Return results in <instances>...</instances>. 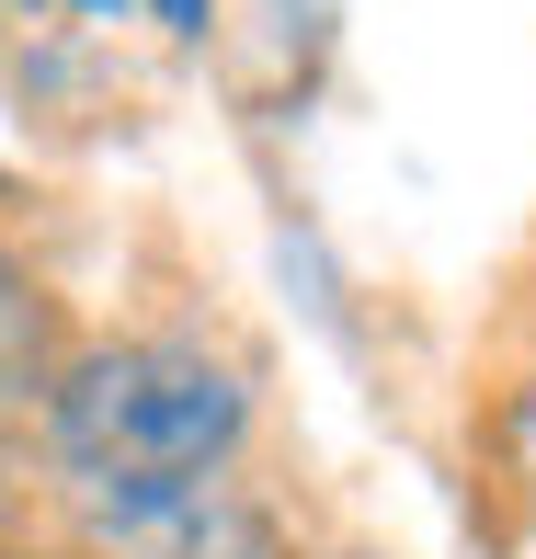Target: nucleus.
<instances>
[{"mask_svg":"<svg viewBox=\"0 0 536 559\" xmlns=\"http://www.w3.org/2000/svg\"><path fill=\"white\" fill-rule=\"evenodd\" d=\"M240 435H251V377L206 343H160V332L69 354L58 389H46V445H58V468L92 502L217 479L240 456Z\"/></svg>","mask_w":536,"mask_h":559,"instance_id":"nucleus-1","label":"nucleus"},{"mask_svg":"<svg viewBox=\"0 0 536 559\" xmlns=\"http://www.w3.org/2000/svg\"><path fill=\"white\" fill-rule=\"evenodd\" d=\"M92 559H286V525L217 468V479H171V491H104Z\"/></svg>","mask_w":536,"mask_h":559,"instance_id":"nucleus-2","label":"nucleus"},{"mask_svg":"<svg viewBox=\"0 0 536 559\" xmlns=\"http://www.w3.org/2000/svg\"><path fill=\"white\" fill-rule=\"evenodd\" d=\"M69 343H58V297L23 274V251H0V412H46Z\"/></svg>","mask_w":536,"mask_h":559,"instance_id":"nucleus-3","label":"nucleus"},{"mask_svg":"<svg viewBox=\"0 0 536 559\" xmlns=\"http://www.w3.org/2000/svg\"><path fill=\"white\" fill-rule=\"evenodd\" d=\"M148 12H160L171 35H206V0H148Z\"/></svg>","mask_w":536,"mask_h":559,"instance_id":"nucleus-4","label":"nucleus"},{"mask_svg":"<svg viewBox=\"0 0 536 559\" xmlns=\"http://www.w3.org/2000/svg\"><path fill=\"white\" fill-rule=\"evenodd\" d=\"M81 559H92V548H81Z\"/></svg>","mask_w":536,"mask_h":559,"instance_id":"nucleus-5","label":"nucleus"}]
</instances>
